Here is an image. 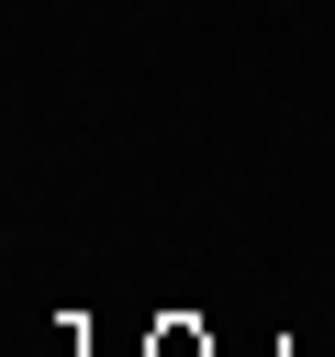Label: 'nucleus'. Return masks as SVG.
I'll return each instance as SVG.
<instances>
[]
</instances>
